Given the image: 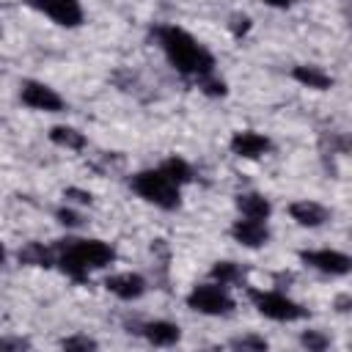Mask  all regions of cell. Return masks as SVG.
I'll use <instances>...</instances> for the list:
<instances>
[{"mask_svg": "<svg viewBox=\"0 0 352 352\" xmlns=\"http://www.w3.org/2000/svg\"><path fill=\"white\" fill-rule=\"evenodd\" d=\"M154 38L168 58V63L187 80L201 82L204 77L214 74V55L184 28L179 25H157Z\"/></svg>", "mask_w": 352, "mask_h": 352, "instance_id": "cell-1", "label": "cell"}, {"mask_svg": "<svg viewBox=\"0 0 352 352\" xmlns=\"http://www.w3.org/2000/svg\"><path fill=\"white\" fill-rule=\"evenodd\" d=\"M55 248H58V261H55L58 270L74 283H85L94 270H104L107 264L116 261V248L94 236L60 239Z\"/></svg>", "mask_w": 352, "mask_h": 352, "instance_id": "cell-2", "label": "cell"}, {"mask_svg": "<svg viewBox=\"0 0 352 352\" xmlns=\"http://www.w3.org/2000/svg\"><path fill=\"white\" fill-rule=\"evenodd\" d=\"M129 187L138 198H143L146 204L157 206V209H165V212H173L179 209L182 204V187L157 165V168H146V170H138L132 179H129Z\"/></svg>", "mask_w": 352, "mask_h": 352, "instance_id": "cell-3", "label": "cell"}, {"mask_svg": "<svg viewBox=\"0 0 352 352\" xmlns=\"http://www.w3.org/2000/svg\"><path fill=\"white\" fill-rule=\"evenodd\" d=\"M248 297H250V302H253V308L264 316V319H272V322H300V319H305L308 316V311L297 302V300H292L289 294H283V292H278V289H248Z\"/></svg>", "mask_w": 352, "mask_h": 352, "instance_id": "cell-4", "label": "cell"}, {"mask_svg": "<svg viewBox=\"0 0 352 352\" xmlns=\"http://www.w3.org/2000/svg\"><path fill=\"white\" fill-rule=\"evenodd\" d=\"M228 289L231 286H226L220 280L198 283L187 294V308H192L195 314H204V316H231L236 302H234Z\"/></svg>", "mask_w": 352, "mask_h": 352, "instance_id": "cell-5", "label": "cell"}, {"mask_svg": "<svg viewBox=\"0 0 352 352\" xmlns=\"http://www.w3.org/2000/svg\"><path fill=\"white\" fill-rule=\"evenodd\" d=\"M300 261L322 275L330 278H344L352 272V256L336 248H311V250H300Z\"/></svg>", "mask_w": 352, "mask_h": 352, "instance_id": "cell-6", "label": "cell"}, {"mask_svg": "<svg viewBox=\"0 0 352 352\" xmlns=\"http://www.w3.org/2000/svg\"><path fill=\"white\" fill-rule=\"evenodd\" d=\"M22 3L60 28H80L85 19L80 0H22Z\"/></svg>", "mask_w": 352, "mask_h": 352, "instance_id": "cell-7", "label": "cell"}, {"mask_svg": "<svg viewBox=\"0 0 352 352\" xmlns=\"http://www.w3.org/2000/svg\"><path fill=\"white\" fill-rule=\"evenodd\" d=\"M19 102L30 110H38V113H63L66 110L63 96L41 80H25L19 85Z\"/></svg>", "mask_w": 352, "mask_h": 352, "instance_id": "cell-8", "label": "cell"}, {"mask_svg": "<svg viewBox=\"0 0 352 352\" xmlns=\"http://www.w3.org/2000/svg\"><path fill=\"white\" fill-rule=\"evenodd\" d=\"M228 148H231V154H236L242 160H258L267 151H272V140L256 129H239L231 135Z\"/></svg>", "mask_w": 352, "mask_h": 352, "instance_id": "cell-9", "label": "cell"}, {"mask_svg": "<svg viewBox=\"0 0 352 352\" xmlns=\"http://www.w3.org/2000/svg\"><path fill=\"white\" fill-rule=\"evenodd\" d=\"M231 236L234 242H239L242 248H250V250H258L270 242V228H267V220H253V217H242L231 223Z\"/></svg>", "mask_w": 352, "mask_h": 352, "instance_id": "cell-10", "label": "cell"}, {"mask_svg": "<svg viewBox=\"0 0 352 352\" xmlns=\"http://www.w3.org/2000/svg\"><path fill=\"white\" fill-rule=\"evenodd\" d=\"M104 289L110 294H116L118 300L132 302V300H140L146 294L148 283H146V278L140 272H116V275L104 278Z\"/></svg>", "mask_w": 352, "mask_h": 352, "instance_id": "cell-11", "label": "cell"}, {"mask_svg": "<svg viewBox=\"0 0 352 352\" xmlns=\"http://www.w3.org/2000/svg\"><path fill=\"white\" fill-rule=\"evenodd\" d=\"M289 217L302 226V228H319L330 220V209L319 201H311V198H300V201H292L289 204Z\"/></svg>", "mask_w": 352, "mask_h": 352, "instance_id": "cell-12", "label": "cell"}, {"mask_svg": "<svg viewBox=\"0 0 352 352\" xmlns=\"http://www.w3.org/2000/svg\"><path fill=\"white\" fill-rule=\"evenodd\" d=\"M140 336L151 346H176L182 341V327L168 319H151V322L140 324Z\"/></svg>", "mask_w": 352, "mask_h": 352, "instance_id": "cell-13", "label": "cell"}, {"mask_svg": "<svg viewBox=\"0 0 352 352\" xmlns=\"http://www.w3.org/2000/svg\"><path fill=\"white\" fill-rule=\"evenodd\" d=\"M292 77L302 85V88H311V91H327L333 85V77L322 69V66H314V63H300L292 69Z\"/></svg>", "mask_w": 352, "mask_h": 352, "instance_id": "cell-14", "label": "cell"}, {"mask_svg": "<svg viewBox=\"0 0 352 352\" xmlns=\"http://www.w3.org/2000/svg\"><path fill=\"white\" fill-rule=\"evenodd\" d=\"M236 209L242 217H253V220H270V214H272V204L261 192H239Z\"/></svg>", "mask_w": 352, "mask_h": 352, "instance_id": "cell-15", "label": "cell"}, {"mask_svg": "<svg viewBox=\"0 0 352 352\" xmlns=\"http://www.w3.org/2000/svg\"><path fill=\"white\" fill-rule=\"evenodd\" d=\"M19 261L30 264V267H52L58 261V248L44 245V242H30V245L19 248Z\"/></svg>", "mask_w": 352, "mask_h": 352, "instance_id": "cell-16", "label": "cell"}, {"mask_svg": "<svg viewBox=\"0 0 352 352\" xmlns=\"http://www.w3.org/2000/svg\"><path fill=\"white\" fill-rule=\"evenodd\" d=\"M50 140H52L55 146H60V148H69V151H82V148L88 146V140H85V135H82L80 129L63 126V124L50 129Z\"/></svg>", "mask_w": 352, "mask_h": 352, "instance_id": "cell-17", "label": "cell"}, {"mask_svg": "<svg viewBox=\"0 0 352 352\" xmlns=\"http://www.w3.org/2000/svg\"><path fill=\"white\" fill-rule=\"evenodd\" d=\"M160 168L179 184V187H184V184H190L192 182V176H195V170H192V165L184 160V157H168V160H162L160 162Z\"/></svg>", "mask_w": 352, "mask_h": 352, "instance_id": "cell-18", "label": "cell"}, {"mask_svg": "<svg viewBox=\"0 0 352 352\" xmlns=\"http://www.w3.org/2000/svg\"><path fill=\"white\" fill-rule=\"evenodd\" d=\"M242 267L236 261H214V267L209 270V278L212 280H220L226 286H234V283H242Z\"/></svg>", "mask_w": 352, "mask_h": 352, "instance_id": "cell-19", "label": "cell"}, {"mask_svg": "<svg viewBox=\"0 0 352 352\" xmlns=\"http://www.w3.org/2000/svg\"><path fill=\"white\" fill-rule=\"evenodd\" d=\"M300 344L308 346V349H316V352H319V349H324V346L330 344V338H327L324 333H319V330H305V333L300 336Z\"/></svg>", "mask_w": 352, "mask_h": 352, "instance_id": "cell-20", "label": "cell"}, {"mask_svg": "<svg viewBox=\"0 0 352 352\" xmlns=\"http://www.w3.org/2000/svg\"><path fill=\"white\" fill-rule=\"evenodd\" d=\"M60 346H63V349H85V352H88V349H96L99 344H96L94 338H88V336H69V338L60 341Z\"/></svg>", "mask_w": 352, "mask_h": 352, "instance_id": "cell-21", "label": "cell"}, {"mask_svg": "<svg viewBox=\"0 0 352 352\" xmlns=\"http://www.w3.org/2000/svg\"><path fill=\"white\" fill-rule=\"evenodd\" d=\"M231 346L234 349H267V341L261 338V336H239V338H234L231 341Z\"/></svg>", "mask_w": 352, "mask_h": 352, "instance_id": "cell-22", "label": "cell"}, {"mask_svg": "<svg viewBox=\"0 0 352 352\" xmlns=\"http://www.w3.org/2000/svg\"><path fill=\"white\" fill-rule=\"evenodd\" d=\"M198 85H201V91H204V94H209V96H226V82H223V80H217L214 74L204 77Z\"/></svg>", "mask_w": 352, "mask_h": 352, "instance_id": "cell-23", "label": "cell"}, {"mask_svg": "<svg viewBox=\"0 0 352 352\" xmlns=\"http://www.w3.org/2000/svg\"><path fill=\"white\" fill-rule=\"evenodd\" d=\"M58 220L63 223V226H69V228H74V226H80V214L74 212V209H58Z\"/></svg>", "mask_w": 352, "mask_h": 352, "instance_id": "cell-24", "label": "cell"}, {"mask_svg": "<svg viewBox=\"0 0 352 352\" xmlns=\"http://www.w3.org/2000/svg\"><path fill=\"white\" fill-rule=\"evenodd\" d=\"M264 3H267L270 8H289L294 0H264Z\"/></svg>", "mask_w": 352, "mask_h": 352, "instance_id": "cell-25", "label": "cell"}]
</instances>
